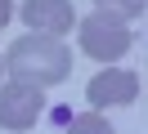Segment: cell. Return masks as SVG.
Instances as JSON below:
<instances>
[{"label":"cell","instance_id":"cell-4","mask_svg":"<svg viewBox=\"0 0 148 134\" xmlns=\"http://www.w3.org/2000/svg\"><path fill=\"white\" fill-rule=\"evenodd\" d=\"M85 98L94 107H126L139 98V76L135 71H121V67H103L99 76L85 85Z\"/></svg>","mask_w":148,"mask_h":134},{"label":"cell","instance_id":"cell-8","mask_svg":"<svg viewBox=\"0 0 148 134\" xmlns=\"http://www.w3.org/2000/svg\"><path fill=\"white\" fill-rule=\"evenodd\" d=\"M9 5H14V0H0V27L9 22V14H14V9H9Z\"/></svg>","mask_w":148,"mask_h":134},{"label":"cell","instance_id":"cell-3","mask_svg":"<svg viewBox=\"0 0 148 134\" xmlns=\"http://www.w3.org/2000/svg\"><path fill=\"white\" fill-rule=\"evenodd\" d=\"M40 112H45V85L14 80L0 89V130H32Z\"/></svg>","mask_w":148,"mask_h":134},{"label":"cell","instance_id":"cell-2","mask_svg":"<svg viewBox=\"0 0 148 134\" xmlns=\"http://www.w3.org/2000/svg\"><path fill=\"white\" fill-rule=\"evenodd\" d=\"M76 31H81V49L90 54V58H99V63H112V58H121V54L130 49V27H126V18H117V14H103V9H94L90 18H81L76 22Z\"/></svg>","mask_w":148,"mask_h":134},{"label":"cell","instance_id":"cell-6","mask_svg":"<svg viewBox=\"0 0 148 134\" xmlns=\"http://www.w3.org/2000/svg\"><path fill=\"white\" fill-rule=\"evenodd\" d=\"M67 134H112V125H108V116L85 112V116H76V121L67 125Z\"/></svg>","mask_w":148,"mask_h":134},{"label":"cell","instance_id":"cell-7","mask_svg":"<svg viewBox=\"0 0 148 134\" xmlns=\"http://www.w3.org/2000/svg\"><path fill=\"white\" fill-rule=\"evenodd\" d=\"M94 5H99L103 14H117V18H139L148 0H94Z\"/></svg>","mask_w":148,"mask_h":134},{"label":"cell","instance_id":"cell-1","mask_svg":"<svg viewBox=\"0 0 148 134\" xmlns=\"http://www.w3.org/2000/svg\"><path fill=\"white\" fill-rule=\"evenodd\" d=\"M14 80H32V85H63L72 76V49H67L58 36H23L9 45V58H5Z\"/></svg>","mask_w":148,"mask_h":134},{"label":"cell","instance_id":"cell-5","mask_svg":"<svg viewBox=\"0 0 148 134\" xmlns=\"http://www.w3.org/2000/svg\"><path fill=\"white\" fill-rule=\"evenodd\" d=\"M23 22L36 36H67L76 14H72V0H23Z\"/></svg>","mask_w":148,"mask_h":134}]
</instances>
